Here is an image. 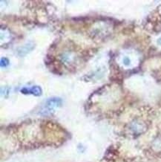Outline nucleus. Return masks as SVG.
<instances>
[{
	"label": "nucleus",
	"mask_w": 161,
	"mask_h": 162,
	"mask_svg": "<svg viewBox=\"0 0 161 162\" xmlns=\"http://www.w3.org/2000/svg\"><path fill=\"white\" fill-rule=\"evenodd\" d=\"M21 92L25 95L31 94L35 96H40L42 94V90L40 86H35L30 88H23L22 89H21Z\"/></svg>",
	"instance_id": "nucleus-2"
},
{
	"label": "nucleus",
	"mask_w": 161,
	"mask_h": 162,
	"mask_svg": "<svg viewBox=\"0 0 161 162\" xmlns=\"http://www.w3.org/2000/svg\"><path fill=\"white\" fill-rule=\"evenodd\" d=\"M0 63H1V66L2 67H3V66L5 67V66H7V65H9V60H8V59H7L5 57H2L1 59Z\"/></svg>",
	"instance_id": "nucleus-4"
},
{
	"label": "nucleus",
	"mask_w": 161,
	"mask_h": 162,
	"mask_svg": "<svg viewBox=\"0 0 161 162\" xmlns=\"http://www.w3.org/2000/svg\"><path fill=\"white\" fill-rule=\"evenodd\" d=\"M34 48V45L33 42H28L26 43L25 45H24L23 46L20 47L18 50V54L21 57H23L25 55H26L28 53H29L30 51H31Z\"/></svg>",
	"instance_id": "nucleus-3"
},
{
	"label": "nucleus",
	"mask_w": 161,
	"mask_h": 162,
	"mask_svg": "<svg viewBox=\"0 0 161 162\" xmlns=\"http://www.w3.org/2000/svg\"><path fill=\"white\" fill-rule=\"evenodd\" d=\"M123 63H124V65H130V63H131V60H130V59H129L128 57H125V58L123 59Z\"/></svg>",
	"instance_id": "nucleus-5"
},
{
	"label": "nucleus",
	"mask_w": 161,
	"mask_h": 162,
	"mask_svg": "<svg viewBox=\"0 0 161 162\" xmlns=\"http://www.w3.org/2000/svg\"><path fill=\"white\" fill-rule=\"evenodd\" d=\"M157 43H158L159 45H161V37L158 39V40H157Z\"/></svg>",
	"instance_id": "nucleus-6"
},
{
	"label": "nucleus",
	"mask_w": 161,
	"mask_h": 162,
	"mask_svg": "<svg viewBox=\"0 0 161 162\" xmlns=\"http://www.w3.org/2000/svg\"><path fill=\"white\" fill-rule=\"evenodd\" d=\"M62 105V100L59 98H52L47 100L45 103L43 107L40 111V114L42 115H48L53 113L56 109Z\"/></svg>",
	"instance_id": "nucleus-1"
}]
</instances>
